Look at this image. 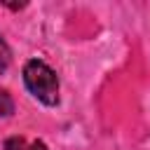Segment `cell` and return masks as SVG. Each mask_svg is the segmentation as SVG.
Segmentation results:
<instances>
[{"instance_id": "cell-1", "label": "cell", "mask_w": 150, "mask_h": 150, "mask_svg": "<svg viewBox=\"0 0 150 150\" xmlns=\"http://www.w3.org/2000/svg\"><path fill=\"white\" fill-rule=\"evenodd\" d=\"M23 84L40 103H45V105H56L59 103V77L45 61H40V59L26 61Z\"/></svg>"}, {"instance_id": "cell-2", "label": "cell", "mask_w": 150, "mask_h": 150, "mask_svg": "<svg viewBox=\"0 0 150 150\" xmlns=\"http://www.w3.org/2000/svg\"><path fill=\"white\" fill-rule=\"evenodd\" d=\"M12 112H14V101H12V96H9V91L0 89V115H2V117H9Z\"/></svg>"}, {"instance_id": "cell-3", "label": "cell", "mask_w": 150, "mask_h": 150, "mask_svg": "<svg viewBox=\"0 0 150 150\" xmlns=\"http://www.w3.org/2000/svg\"><path fill=\"white\" fill-rule=\"evenodd\" d=\"M9 59H12V56H9V47H7V45H5V40L0 38V75L7 70V66H9Z\"/></svg>"}, {"instance_id": "cell-4", "label": "cell", "mask_w": 150, "mask_h": 150, "mask_svg": "<svg viewBox=\"0 0 150 150\" xmlns=\"http://www.w3.org/2000/svg\"><path fill=\"white\" fill-rule=\"evenodd\" d=\"M5 150H26V141L21 136H9L5 138Z\"/></svg>"}, {"instance_id": "cell-5", "label": "cell", "mask_w": 150, "mask_h": 150, "mask_svg": "<svg viewBox=\"0 0 150 150\" xmlns=\"http://www.w3.org/2000/svg\"><path fill=\"white\" fill-rule=\"evenodd\" d=\"M26 150H47V145H45L42 141H33V143H30Z\"/></svg>"}]
</instances>
